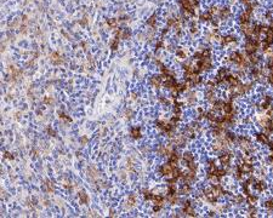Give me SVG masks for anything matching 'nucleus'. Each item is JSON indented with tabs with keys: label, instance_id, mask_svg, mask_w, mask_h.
Instances as JSON below:
<instances>
[{
	"label": "nucleus",
	"instance_id": "nucleus-7",
	"mask_svg": "<svg viewBox=\"0 0 273 218\" xmlns=\"http://www.w3.org/2000/svg\"><path fill=\"white\" fill-rule=\"evenodd\" d=\"M80 201L83 202V204H85L86 201H88V196H86L84 193H81V194H80Z\"/></svg>",
	"mask_w": 273,
	"mask_h": 218
},
{
	"label": "nucleus",
	"instance_id": "nucleus-11",
	"mask_svg": "<svg viewBox=\"0 0 273 218\" xmlns=\"http://www.w3.org/2000/svg\"><path fill=\"white\" fill-rule=\"evenodd\" d=\"M242 3H244V4H246V5H249L250 4V0H240Z\"/></svg>",
	"mask_w": 273,
	"mask_h": 218
},
{
	"label": "nucleus",
	"instance_id": "nucleus-8",
	"mask_svg": "<svg viewBox=\"0 0 273 218\" xmlns=\"http://www.w3.org/2000/svg\"><path fill=\"white\" fill-rule=\"evenodd\" d=\"M265 206L268 210H271V211H273V201H267L266 204H265Z\"/></svg>",
	"mask_w": 273,
	"mask_h": 218
},
{
	"label": "nucleus",
	"instance_id": "nucleus-3",
	"mask_svg": "<svg viewBox=\"0 0 273 218\" xmlns=\"http://www.w3.org/2000/svg\"><path fill=\"white\" fill-rule=\"evenodd\" d=\"M183 160L188 164L191 161H194V156L191 154V153H184V154H183Z\"/></svg>",
	"mask_w": 273,
	"mask_h": 218
},
{
	"label": "nucleus",
	"instance_id": "nucleus-2",
	"mask_svg": "<svg viewBox=\"0 0 273 218\" xmlns=\"http://www.w3.org/2000/svg\"><path fill=\"white\" fill-rule=\"evenodd\" d=\"M131 136H132L133 138H140V137H141V131H140V128H138V127H133L132 131H131Z\"/></svg>",
	"mask_w": 273,
	"mask_h": 218
},
{
	"label": "nucleus",
	"instance_id": "nucleus-10",
	"mask_svg": "<svg viewBox=\"0 0 273 218\" xmlns=\"http://www.w3.org/2000/svg\"><path fill=\"white\" fill-rule=\"evenodd\" d=\"M268 81H270V84L273 86V72H271L270 76H268Z\"/></svg>",
	"mask_w": 273,
	"mask_h": 218
},
{
	"label": "nucleus",
	"instance_id": "nucleus-9",
	"mask_svg": "<svg viewBox=\"0 0 273 218\" xmlns=\"http://www.w3.org/2000/svg\"><path fill=\"white\" fill-rule=\"evenodd\" d=\"M108 24L111 26L112 28H114V27H115V24H117V21H115V20H113V21H108Z\"/></svg>",
	"mask_w": 273,
	"mask_h": 218
},
{
	"label": "nucleus",
	"instance_id": "nucleus-5",
	"mask_svg": "<svg viewBox=\"0 0 273 218\" xmlns=\"http://www.w3.org/2000/svg\"><path fill=\"white\" fill-rule=\"evenodd\" d=\"M257 138H259V141H260V142H262V143H268V139H267V136H266V134H262V133H261V134H259V136H257Z\"/></svg>",
	"mask_w": 273,
	"mask_h": 218
},
{
	"label": "nucleus",
	"instance_id": "nucleus-1",
	"mask_svg": "<svg viewBox=\"0 0 273 218\" xmlns=\"http://www.w3.org/2000/svg\"><path fill=\"white\" fill-rule=\"evenodd\" d=\"M220 160H221L222 165H225V166H227V165L229 164V160H231V155L228 154V153H223V154L220 156Z\"/></svg>",
	"mask_w": 273,
	"mask_h": 218
},
{
	"label": "nucleus",
	"instance_id": "nucleus-4",
	"mask_svg": "<svg viewBox=\"0 0 273 218\" xmlns=\"http://www.w3.org/2000/svg\"><path fill=\"white\" fill-rule=\"evenodd\" d=\"M233 41H236V38H234V37H231V35H228V37H226V38L222 39V44L227 45V44H229V43H233Z\"/></svg>",
	"mask_w": 273,
	"mask_h": 218
},
{
	"label": "nucleus",
	"instance_id": "nucleus-6",
	"mask_svg": "<svg viewBox=\"0 0 273 218\" xmlns=\"http://www.w3.org/2000/svg\"><path fill=\"white\" fill-rule=\"evenodd\" d=\"M127 202H129L130 206H132L133 204L136 202V196H135V195H130L129 199H127Z\"/></svg>",
	"mask_w": 273,
	"mask_h": 218
}]
</instances>
